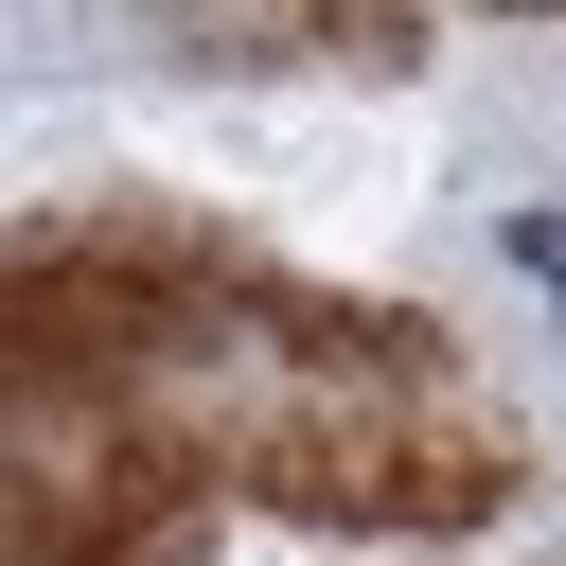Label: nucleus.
I'll return each instance as SVG.
<instances>
[{
	"instance_id": "1",
	"label": "nucleus",
	"mask_w": 566,
	"mask_h": 566,
	"mask_svg": "<svg viewBox=\"0 0 566 566\" xmlns=\"http://www.w3.org/2000/svg\"><path fill=\"white\" fill-rule=\"evenodd\" d=\"M513 265H531V283L566 301V212H531V230H513Z\"/></svg>"
}]
</instances>
